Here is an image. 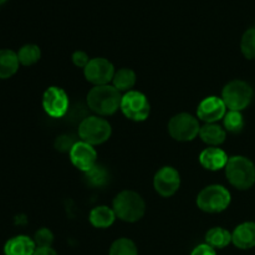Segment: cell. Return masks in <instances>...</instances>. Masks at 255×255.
<instances>
[{
  "label": "cell",
  "mask_w": 255,
  "mask_h": 255,
  "mask_svg": "<svg viewBox=\"0 0 255 255\" xmlns=\"http://www.w3.org/2000/svg\"><path fill=\"white\" fill-rule=\"evenodd\" d=\"M84 70L87 81L96 86L107 85L115 76L114 65L104 57L91 59Z\"/></svg>",
  "instance_id": "10"
},
{
  "label": "cell",
  "mask_w": 255,
  "mask_h": 255,
  "mask_svg": "<svg viewBox=\"0 0 255 255\" xmlns=\"http://www.w3.org/2000/svg\"><path fill=\"white\" fill-rule=\"evenodd\" d=\"M114 86L121 91H129L136 84V74L131 69H121L115 72V76L112 79Z\"/></svg>",
  "instance_id": "21"
},
{
  "label": "cell",
  "mask_w": 255,
  "mask_h": 255,
  "mask_svg": "<svg viewBox=\"0 0 255 255\" xmlns=\"http://www.w3.org/2000/svg\"><path fill=\"white\" fill-rule=\"evenodd\" d=\"M32 255H57V253L52 248H36Z\"/></svg>",
  "instance_id": "31"
},
{
  "label": "cell",
  "mask_w": 255,
  "mask_h": 255,
  "mask_svg": "<svg viewBox=\"0 0 255 255\" xmlns=\"http://www.w3.org/2000/svg\"><path fill=\"white\" fill-rule=\"evenodd\" d=\"M36 251L34 241L26 236H17L9 239L4 247L5 255H32Z\"/></svg>",
  "instance_id": "16"
},
{
  "label": "cell",
  "mask_w": 255,
  "mask_h": 255,
  "mask_svg": "<svg viewBox=\"0 0 255 255\" xmlns=\"http://www.w3.org/2000/svg\"><path fill=\"white\" fill-rule=\"evenodd\" d=\"M54 242V234L50 229L41 228L35 233L34 243L36 248H51Z\"/></svg>",
  "instance_id": "27"
},
{
  "label": "cell",
  "mask_w": 255,
  "mask_h": 255,
  "mask_svg": "<svg viewBox=\"0 0 255 255\" xmlns=\"http://www.w3.org/2000/svg\"><path fill=\"white\" fill-rule=\"evenodd\" d=\"M232 242L239 249H251L255 247V223L246 222L234 229Z\"/></svg>",
  "instance_id": "15"
},
{
  "label": "cell",
  "mask_w": 255,
  "mask_h": 255,
  "mask_svg": "<svg viewBox=\"0 0 255 255\" xmlns=\"http://www.w3.org/2000/svg\"><path fill=\"white\" fill-rule=\"evenodd\" d=\"M226 111L227 106L223 100L216 96H209L199 104L197 115L202 121L207 122V124H214L226 116Z\"/></svg>",
  "instance_id": "13"
},
{
  "label": "cell",
  "mask_w": 255,
  "mask_h": 255,
  "mask_svg": "<svg viewBox=\"0 0 255 255\" xmlns=\"http://www.w3.org/2000/svg\"><path fill=\"white\" fill-rule=\"evenodd\" d=\"M253 90L251 85L242 80L231 81L222 92V100L231 111H242L251 104Z\"/></svg>",
  "instance_id": "6"
},
{
  "label": "cell",
  "mask_w": 255,
  "mask_h": 255,
  "mask_svg": "<svg viewBox=\"0 0 255 255\" xmlns=\"http://www.w3.org/2000/svg\"><path fill=\"white\" fill-rule=\"evenodd\" d=\"M42 107L49 116L59 119L69 111V97L60 87H49L42 96Z\"/></svg>",
  "instance_id": "9"
},
{
  "label": "cell",
  "mask_w": 255,
  "mask_h": 255,
  "mask_svg": "<svg viewBox=\"0 0 255 255\" xmlns=\"http://www.w3.org/2000/svg\"><path fill=\"white\" fill-rule=\"evenodd\" d=\"M137 247L131 239L121 238L114 242L110 248V255H137Z\"/></svg>",
  "instance_id": "24"
},
{
  "label": "cell",
  "mask_w": 255,
  "mask_h": 255,
  "mask_svg": "<svg viewBox=\"0 0 255 255\" xmlns=\"http://www.w3.org/2000/svg\"><path fill=\"white\" fill-rule=\"evenodd\" d=\"M241 49L244 56L249 60L255 59V27L244 32L242 37Z\"/></svg>",
  "instance_id": "26"
},
{
  "label": "cell",
  "mask_w": 255,
  "mask_h": 255,
  "mask_svg": "<svg viewBox=\"0 0 255 255\" xmlns=\"http://www.w3.org/2000/svg\"><path fill=\"white\" fill-rule=\"evenodd\" d=\"M70 158L76 168L87 172L96 164V149L92 147V144L84 141L76 142L70 151Z\"/></svg>",
  "instance_id": "12"
},
{
  "label": "cell",
  "mask_w": 255,
  "mask_h": 255,
  "mask_svg": "<svg viewBox=\"0 0 255 255\" xmlns=\"http://www.w3.org/2000/svg\"><path fill=\"white\" fill-rule=\"evenodd\" d=\"M5 1H6V0H0V5H2V4H4Z\"/></svg>",
  "instance_id": "32"
},
{
  "label": "cell",
  "mask_w": 255,
  "mask_h": 255,
  "mask_svg": "<svg viewBox=\"0 0 255 255\" xmlns=\"http://www.w3.org/2000/svg\"><path fill=\"white\" fill-rule=\"evenodd\" d=\"M109 172L105 167L100 164H95L91 169L85 172V179L87 184L91 187H102L109 182Z\"/></svg>",
  "instance_id": "22"
},
{
  "label": "cell",
  "mask_w": 255,
  "mask_h": 255,
  "mask_svg": "<svg viewBox=\"0 0 255 255\" xmlns=\"http://www.w3.org/2000/svg\"><path fill=\"white\" fill-rule=\"evenodd\" d=\"M90 223L96 228H109L116 219L114 209L106 206H99L94 208L90 213Z\"/></svg>",
  "instance_id": "18"
},
{
  "label": "cell",
  "mask_w": 255,
  "mask_h": 255,
  "mask_svg": "<svg viewBox=\"0 0 255 255\" xmlns=\"http://www.w3.org/2000/svg\"><path fill=\"white\" fill-rule=\"evenodd\" d=\"M224 127L228 132L232 133H238L243 129L244 120L241 111H229L224 116Z\"/></svg>",
  "instance_id": "25"
},
{
  "label": "cell",
  "mask_w": 255,
  "mask_h": 255,
  "mask_svg": "<svg viewBox=\"0 0 255 255\" xmlns=\"http://www.w3.org/2000/svg\"><path fill=\"white\" fill-rule=\"evenodd\" d=\"M199 162L202 166L209 171H218L228 163V156L223 149L218 147H209L199 154Z\"/></svg>",
  "instance_id": "14"
},
{
  "label": "cell",
  "mask_w": 255,
  "mask_h": 255,
  "mask_svg": "<svg viewBox=\"0 0 255 255\" xmlns=\"http://www.w3.org/2000/svg\"><path fill=\"white\" fill-rule=\"evenodd\" d=\"M19 64V57L16 52L9 49L0 50V79H9L12 75L16 74Z\"/></svg>",
  "instance_id": "17"
},
{
  "label": "cell",
  "mask_w": 255,
  "mask_h": 255,
  "mask_svg": "<svg viewBox=\"0 0 255 255\" xmlns=\"http://www.w3.org/2000/svg\"><path fill=\"white\" fill-rule=\"evenodd\" d=\"M76 142L77 141L75 139V137L72 134H62V136H59L56 138L55 147L60 152H70Z\"/></svg>",
  "instance_id": "28"
},
{
  "label": "cell",
  "mask_w": 255,
  "mask_h": 255,
  "mask_svg": "<svg viewBox=\"0 0 255 255\" xmlns=\"http://www.w3.org/2000/svg\"><path fill=\"white\" fill-rule=\"evenodd\" d=\"M231 203V193L219 184H212L201 191L197 197L198 208L207 213H221L226 211Z\"/></svg>",
  "instance_id": "4"
},
{
  "label": "cell",
  "mask_w": 255,
  "mask_h": 255,
  "mask_svg": "<svg viewBox=\"0 0 255 255\" xmlns=\"http://www.w3.org/2000/svg\"><path fill=\"white\" fill-rule=\"evenodd\" d=\"M191 255H216V252H214V248H212L208 244H201L194 248Z\"/></svg>",
  "instance_id": "30"
},
{
  "label": "cell",
  "mask_w": 255,
  "mask_h": 255,
  "mask_svg": "<svg viewBox=\"0 0 255 255\" xmlns=\"http://www.w3.org/2000/svg\"><path fill=\"white\" fill-rule=\"evenodd\" d=\"M153 186L159 196H173L181 186V177H179L178 171L169 166L162 167L154 176Z\"/></svg>",
  "instance_id": "11"
},
{
  "label": "cell",
  "mask_w": 255,
  "mask_h": 255,
  "mask_svg": "<svg viewBox=\"0 0 255 255\" xmlns=\"http://www.w3.org/2000/svg\"><path fill=\"white\" fill-rule=\"evenodd\" d=\"M122 96L119 90L110 85L95 86L87 95V104L94 112L101 116L114 115L121 107Z\"/></svg>",
  "instance_id": "1"
},
{
  "label": "cell",
  "mask_w": 255,
  "mask_h": 255,
  "mask_svg": "<svg viewBox=\"0 0 255 255\" xmlns=\"http://www.w3.org/2000/svg\"><path fill=\"white\" fill-rule=\"evenodd\" d=\"M146 204L142 197L133 191H124L114 199V212L117 218L133 223L143 217Z\"/></svg>",
  "instance_id": "2"
},
{
  "label": "cell",
  "mask_w": 255,
  "mask_h": 255,
  "mask_svg": "<svg viewBox=\"0 0 255 255\" xmlns=\"http://www.w3.org/2000/svg\"><path fill=\"white\" fill-rule=\"evenodd\" d=\"M202 141L211 146H218L226 141V131L216 124H206L199 131Z\"/></svg>",
  "instance_id": "19"
},
{
  "label": "cell",
  "mask_w": 255,
  "mask_h": 255,
  "mask_svg": "<svg viewBox=\"0 0 255 255\" xmlns=\"http://www.w3.org/2000/svg\"><path fill=\"white\" fill-rule=\"evenodd\" d=\"M206 242L212 248H226L232 242V234L227 229L217 227V228H212L211 231H208L206 236Z\"/></svg>",
  "instance_id": "20"
},
{
  "label": "cell",
  "mask_w": 255,
  "mask_h": 255,
  "mask_svg": "<svg viewBox=\"0 0 255 255\" xmlns=\"http://www.w3.org/2000/svg\"><path fill=\"white\" fill-rule=\"evenodd\" d=\"M121 110L125 116L132 121H144L148 117L151 107L142 92L128 91L122 96Z\"/></svg>",
  "instance_id": "8"
},
{
  "label": "cell",
  "mask_w": 255,
  "mask_h": 255,
  "mask_svg": "<svg viewBox=\"0 0 255 255\" xmlns=\"http://www.w3.org/2000/svg\"><path fill=\"white\" fill-rule=\"evenodd\" d=\"M201 126L196 117L189 114H178L168 122V132L177 141H192L199 134Z\"/></svg>",
  "instance_id": "7"
},
{
  "label": "cell",
  "mask_w": 255,
  "mask_h": 255,
  "mask_svg": "<svg viewBox=\"0 0 255 255\" xmlns=\"http://www.w3.org/2000/svg\"><path fill=\"white\" fill-rule=\"evenodd\" d=\"M72 61H74V64L76 65L77 67H86V65L89 64L90 59L89 56H87L86 52L84 51H76L74 52V55H72Z\"/></svg>",
  "instance_id": "29"
},
{
  "label": "cell",
  "mask_w": 255,
  "mask_h": 255,
  "mask_svg": "<svg viewBox=\"0 0 255 255\" xmlns=\"http://www.w3.org/2000/svg\"><path fill=\"white\" fill-rule=\"evenodd\" d=\"M79 136L86 143L101 144L111 136V125L99 116L85 117L79 126Z\"/></svg>",
  "instance_id": "5"
},
{
  "label": "cell",
  "mask_w": 255,
  "mask_h": 255,
  "mask_svg": "<svg viewBox=\"0 0 255 255\" xmlns=\"http://www.w3.org/2000/svg\"><path fill=\"white\" fill-rule=\"evenodd\" d=\"M41 56V51L37 45L27 44L24 45L21 49L17 52V57H19V62L24 66H30V65L36 64Z\"/></svg>",
  "instance_id": "23"
},
{
  "label": "cell",
  "mask_w": 255,
  "mask_h": 255,
  "mask_svg": "<svg viewBox=\"0 0 255 255\" xmlns=\"http://www.w3.org/2000/svg\"><path fill=\"white\" fill-rule=\"evenodd\" d=\"M226 174L232 186L246 191L251 188L255 182V166L247 157L234 156L228 159Z\"/></svg>",
  "instance_id": "3"
}]
</instances>
